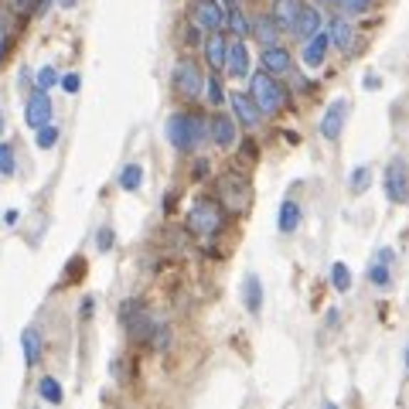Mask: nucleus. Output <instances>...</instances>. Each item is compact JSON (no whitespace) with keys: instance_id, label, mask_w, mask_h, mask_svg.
<instances>
[{"instance_id":"72a5a7b5","label":"nucleus","mask_w":409,"mask_h":409,"mask_svg":"<svg viewBox=\"0 0 409 409\" xmlns=\"http://www.w3.org/2000/svg\"><path fill=\"white\" fill-rule=\"evenodd\" d=\"M154 348L157 351H167V345H171V331H167V324H154Z\"/></svg>"},{"instance_id":"6ab92c4d","label":"nucleus","mask_w":409,"mask_h":409,"mask_svg":"<svg viewBox=\"0 0 409 409\" xmlns=\"http://www.w3.org/2000/svg\"><path fill=\"white\" fill-rule=\"evenodd\" d=\"M225 51H229V41H225V34L222 31H212L204 38V62L212 65L215 72L225 68Z\"/></svg>"},{"instance_id":"c85d7f7f","label":"nucleus","mask_w":409,"mask_h":409,"mask_svg":"<svg viewBox=\"0 0 409 409\" xmlns=\"http://www.w3.org/2000/svg\"><path fill=\"white\" fill-rule=\"evenodd\" d=\"M38 389H41V395H45L48 403H55V406H58V403H62V399H65L62 385H58L55 378H41V382H38Z\"/></svg>"},{"instance_id":"7ed1b4c3","label":"nucleus","mask_w":409,"mask_h":409,"mask_svg":"<svg viewBox=\"0 0 409 409\" xmlns=\"http://www.w3.org/2000/svg\"><path fill=\"white\" fill-rule=\"evenodd\" d=\"M222 222H225V212H222L219 202H212V198H198V202L191 204L188 212V229L195 236H215L222 229Z\"/></svg>"},{"instance_id":"b1692460","label":"nucleus","mask_w":409,"mask_h":409,"mask_svg":"<svg viewBox=\"0 0 409 409\" xmlns=\"http://www.w3.org/2000/svg\"><path fill=\"white\" fill-rule=\"evenodd\" d=\"M297 225H300V204L294 202V198H286V202L280 204V232L290 236V232H297Z\"/></svg>"},{"instance_id":"412c9836","label":"nucleus","mask_w":409,"mask_h":409,"mask_svg":"<svg viewBox=\"0 0 409 409\" xmlns=\"http://www.w3.org/2000/svg\"><path fill=\"white\" fill-rule=\"evenodd\" d=\"M242 300H246V311H249V314H259V311H263V284H259L256 273L246 276V284H242Z\"/></svg>"},{"instance_id":"a211bd4d","label":"nucleus","mask_w":409,"mask_h":409,"mask_svg":"<svg viewBox=\"0 0 409 409\" xmlns=\"http://www.w3.org/2000/svg\"><path fill=\"white\" fill-rule=\"evenodd\" d=\"M331 48V34L328 28H321V31H314L307 41H304V62L311 65V68H317V65H324V55H328Z\"/></svg>"},{"instance_id":"37998d69","label":"nucleus","mask_w":409,"mask_h":409,"mask_svg":"<svg viewBox=\"0 0 409 409\" xmlns=\"http://www.w3.org/2000/svg\"><path fill=\"white\" fill-rule=\"evenodd\" d=\"M222 4H225V7H232V4H239V0H222Z\"/></svg>"},{"instance_id":"473e14b6","label":"nucleus","mask_w":409,"mask_h":409,"mask_svg":"<svg viewBox=\"0 0 409 409\" xmlns=\"http://www.w3.org/2000/svg\"><path fill=\"white\" fill-rule=\"evenodd\" d=\"M0 174H14V147L11 143H0Z\"/></svg>"},{"instance_id":"4c0bfd02","label":"nucleus","mask_w":409,"mask_h":409,"mask_svg":"<svg viewBox=\"0 0 409 409\" xmlns=\"http://www.w3.org/2000/svg\"><path fill=\"white\" fill-rule=\"evenodd\" d=\"M58 82H62L65 93H79V76H76V72H72V76H65V79H58Z\"/></svg>"},{"instance_id":"7c9ffc66","label":"nucleus","mask_w":409,"mask_h":409,"mask_svg":"<svg viewBox=\"0 0 409 409\" xmlns=\"http://www.w3.org/2000/svg\"><path fill=\"white\" fill-rule=\"evenodd\" d=\"M204 89H208V103H212V106H222V103H225V89H222V79H219V76L204 79Z\"/></svg>"},{"instance_id":"49530a36","label":"nucleus","mask_w":409,"mask_h":409,"mask_svg":"<svg viewBox=\"0 0 409 409\" xmlns=\"http://www.w3.org/2000/svg\"><path fill=\"white\" fill-rule=\"evenodd\" d=\"M0 130H4V116H0Z\"/></svg>"},{"instance_id":"ddd939ff","label":"nucleus","mask_w":409,"mask_h":409,"mask_svg":"<svg viewBox=\"0 0 409 409\" xmlns=\"http://www.w3.org/2000/svg\"><path fill=\"white\" fill-rule=\"evenodd\" d=\"M252 68V58H249V48H246V41H232L229 45V51H225V72L232 76V79H246Z\"/></svg>"},{"instance_id":"423d86ee","label":"nucleus","mask_w":409,"mask_h":409,"mask_svg":"<svg viewBox=\"0 0 409 409\" xmlns=\"http://www.w3.org/2000/svg\"><path fill=\"white\" fill-rule=\"evenodd\" d=\"M385 195L393 204H406L409 202V167L406 160L395 157L389 167H385Z\"/></svg>"},{"instance_id":"cd10ccee","label":"nucleus","mask_w":409,"mask_h":409,"mask_svg":"<svg viewBox=\"0 0 409 409\" xmlns=\"http://www.w3.org/2000/svg\"><path fill=\"white\" fill-rule=\"evenodd\" d=\"M331 286L338 290V294H345L348 286H351V269L345 263H331Z\"/></svg>"},{"instance_id":"a19ab883","label":"nucleus","mask_w":409,"mask_h":409,"mask_svg":"<svg viewBox=\"0 0 409 409\" xmlns=\"http://www.w3.org/2000/svg\"><path fill=\"white\" fill-rule=\"evenodd\" d=\"M314 7H334V0H314Z\"/></svg>"},{"instance_id":"393cba45","label":"nucleus","mask_w":409,"mask_h":409,"mask_svg":"<svg viewBox=\"0 0 409 409\" xmlns=\"http://www.w3.org/2000/svg\"><path fill=\"white\" fill-rule=\"evenodd\" d=\"M21 345H24V358H28V365H34L38 358H41V338H38V331L28 328L24 334H21Z\"/></svg>"},{"instance_id":"c756f323","label":"nucleus","mask_w":409,"mask_h":409,"mask_svg":"<svg viewBox=\"0 0 409 409\" xmlns=\"http://www.w3.org/2000/svg\"><path fill=\"white\" fill-rule=\"evenodd\" d=\"M55 143H58V126H51V123L38 126V147H41V150H51Z\"/></svg>"},{"instance_id":"e433bc0d","label":"nucleus","mask_w":409,"mask_h":409,"mask_svg":"<svg viewBox=\"0 0 409 409\" xmlns=\"http://www.w3.org/2000/svg\"><path fill=\"white\" fill-rule=\"evenodd\" d=\"M185 41H188V45H202V28H198L195 21H191L188 31H185Z\"/></svg>"},{"instance_id":"5701e85b","label":"nucleus","mask_w":409,"mask_h":409,"mask_svg":"<svg viewBox=\"0 0 409 409\" xmlns=\"http://www.w3.org/2000/svg\"><path fill=\"white\" fill-rule=\"evenodd\" d=\"M252 34L263 41V48H266V45H276V38H280V24H276V21H273L269 14H266V17H256V21H252Z\"/></svg>"},{"instance_id":"f704fd0d","label":"nucleus","mask_w":409,"mask_h":409,"mask_svg":"<svg viewBox=\"0 0 409 409\" xmlns=\"http://www.w3.org/2000/svg\"><path fill=\"white\" fill-rule=\"evenodd\" d=\"M58 79H62V76H58V72H55V68H41V72H38V89H51V86H58Z\"/></svg>"},{"instance_id":"39448f33","label":"nucleus","mask_w":409,"mask_h":409,"mask_svg":"<svg viewBox=\"0 0 409 409\" xmlns=\"http://www.w3.org/2000/svg\"><path fill=\"white\" fill-rule=\"evenodd\" d=\"M249 181L246 177H239V174H225L219 181V204H225L229 212H246L249 208Z\"/></svg>"},{"instance_id":"f257e3e1","label":"nucleus","mask_w":409,"mask_h":409,"mask_svg":"<svg viewBox=\"0 0 409 409\" xmlns=\"http://www.w3.org/2000/svg\"><path fill=\"white\" fill-rule=\"evenodd\" d=\"M167 140L174 143V150L188 154L208 140V120L198 113H174L167 120Z\"/></svg>"},{"instance_id":"f03ea898","label":"nucleus","mask_w":409,"mask_h":409,"mask_svg":"<svg viewBox=\"0 0 409 409\" xmlns=\"http://www.w3.org/2000/svg\"><path fill=\"white\" fill-rule=\"evenodd\" d=\"M249 95L252 103H256V110L263 113V116H273V113L284 110V86L276 82V76H269V72H256L252 76V86H249Z\"/></svg>"},{"instance_id":"2eb2a0df","label":"nucleus","mask_w":409,"mask_h":409,"mask_svg":"<svg viewBox=\"0 0 409 409\" xmlns=\"http://www.w3.org/2000/svg\"><path fill=\"white\" fill-rule=\"evenodd\" d=\"M259 62H263V72L276 76V79H280V76H286V72L294 68L290 51H286V48H280V45H266V48H263V58H259Z\"/></svg>"},{"instance_id":"dca6fc26","label":"nucleus","mask_w":409,"mask_h":409,"mask_svg":"<svg viewBox=\"0 0 409 409\" xmlns=\"http://www.w3.org/2000/svg\"><path fill=\"white\" fill-rule=\"evenodd\" d=\"M229 103H232V113H236V120L246 130H252V126H259V120H263V113L256 110V103H252V95L246 93H232L229 95Z\"/></svg>"},{"instance_id":"f3484780","label":"nucleus","mask_w":409,"mask_h":409,"mask_svg":"<svg viewBox=\"0 0 409 409\" xmlns=\"http://www.w3.org/2000/svg\"><path fill=\"white\" fill-rule=\"evenodd\" d=\"M328 34H331V48H338V51H345V55L351 51V41H355V28H351V21H348V14L331 17Z\"/></svg>"},{"instance_id":"9d476101","label":"nucleus","mask_w":409,"mask_h":409,"mask_svg":"<svg viewBox=\"0 0 409 409\" xmlns=\"http://www.w3.org/2000/svg\"><path fill=\"white\" fill-rule=\"evenodd\" d=\"M345 120H348V103L345 99H334L324 110V116H321V137L324 140H338L341 130H345Z\"/></svg>"},{"instance_id":"2f4dec72","label":"nucleus","mask_w":409,"mask_h":409,"mask_svg":"<svg viewBox=\"0 0 409 409\" xmlns=\"http://www.w3.org/2000/svg\"><path fill=\"white\" fill-rule=\"evenodd\" d=\"M334 7H338L341 14H365V11L372 7V0H334Z\"/></svg>"},{"instance_id":"4468645a","label":"nucleus","mask_w":409,"mask_h":409,"mask_svg":"<svg viewBox=\"0 0 409 409\" xmlns=\"http://www.w3.org/2000/svg\"><path fill=\"white\" fill-rule=\"evenodd\" d=\"M24 120H28V126H45L51 123V99H48L45 89H34L31 95H28V110H24Z\"/></svg>"},{"instance_id":"bb28decb","label":"nucleus","mask_w":409,"mask_h":409,"mask_svg":"<svg viewBox=\"0 0 409 409\" xmlns=\"http://www.w3.org/2000/svg\"><path fill=\"white\" fill-rule=\"evenodd\" d=\"M143 185V167L140 164H126L123 174H120V188L123 191H137Z\"/></svg>"},{"instance_id":"c03bdc74","label":"nucleus","mask_w":409,"mask_h":409,"mask_svg":"<svg viewBox=\"0 0 409 409\" xmlns=\"http://www.w3.org/2000/svg\"><path fill=\"white\" fill-rule=\"evenodd\" d=\"M321 409H338V406H334V403H324V406H321Z\"/></svg>"},{"instance_id":"6e6552de","label":"nucleus","mask_w":409,"mask_h":409,"mask_svg":"<svg viewBox=\"0 0 409 409\" xmlns=\"http://www.w3.org/2000/svg\"><path fill=\"white\" fill-rule=\"evenodd\" d=\"M123 324L130 328V334H133L137 341H147V338H150V331H154L150 314L143 311V304H137V300L123 304Z\"/></svg>"},{"instance_id":"a18cd8bd","label":"nucleus","mask_w":409,"mask_h":409,"mask_svg":"<svg viewBox=\"0 0 409 409\" xmlns=\"http://www.w3.org/2000/svg\"><path fill=\"white\" fill-rule=\"evenodd\" d=\"M406 372H409V345H406Z\"/></svg>"},{"instance_id":"0eeeda50","label":"nucleus","mask_w":409,"mask_h":409,"mask_svg":"<svg viewBox=\"0 0 409 409\" xmlns=\"http://www.w3.org/2000/svg\"><path fill=\"white\" fill-rule=\"evenodd\" d=\"M191 21L202 31H222L225 28V4H219V0H195Z\"/></svg>"},{"instance_id":"aec40b11","label":"nucleus","mask_w":409,"mask_h":409,"mask_svg":"<svg viewBox=\"0 0 409 409\" xmlns=\"http://www.w3.org/2000/svg\"><path fill=\"white\" fill-rule=\"evenodd\" d=\"M225 28H229V34H232V38L246 41V38L252 34V21L246 17V11H242L239 4H232V7H225Z\"/></svg>"},{"instance_id":"ea45409f","label":"nucleus","mask_w":409,"mask_h":409,"mask_svg":"<svg viewBox=\"0 0 409 409\" xmlns=\"http://www.w3.org/2000/svg\"><path fill=\"white\" fill-rule=\"evenodd\" d=\"M93 307H95L93 297H86V304H82V317H89V314H93Z\"/></svg>"},{"instance_id":"1a4fd4ad","label":"nucleus","mask_w":409,"mask_h":409,"mask_svg":"<svg viewBox=\"0 0 409 409\" xmlns=\"http://www.w3.org/2000/svg\"><path fill=\"white\" fill-rule=\"evenodd\" d=\"M208 140L215 143V147H236L239 140V130H236V120L232 116H225V113H215L212 120H208Z\"/></svg>"},{"instance_id":"20e7f679","label":"nucleus","mask_w":409,"mask_h":409,"mask_svg":"<svg viewBox=\"0 0 409 409\" xmlns=\"http://www.w3.org/2000/svg\"><path fill=\"white\" fill-rule=\"evenodd\" d=\"M174 89L185 95V99H198L204 89V76H202V68H198V62L195 58H181V62L174 65Z\"/></svg>"},{"instance_id":"4be33fe9","label":"nucleus","mask_w":409,"mask_h":409,"mask_svg":"<svg viewBox=\"0 0 409 409\" xmlns=\"http://www.w3.org/2000/svg\"><path fill=\"white\" fill-rule=\"evenodd\" d=\"M297 7L300 0H273V21L280 24V31H290V24H294V17H297Z\"/></svg>"},{"instance_id":"58836bf2","label":"nucleus","mask_w":409,"mask_h":409,"mask_svg":"<svg viewBox=\"0 0 409 409\" xmlns=\"http://www.w3.org/2000/svg\"><path fill=\"white\" fill-rule=\"evenodd\" d=\"M378 86H382V79H378L376 72H368V76H365V89H378Z\"/></svg>"},{"instance_id":"a878e982","label":"nucleus","mask_w":409,"mask_h":409,"mask_svg":"<svg viewBox=\"0 0 409 409\" xmlns=\"http://www.w3.org/2000/svg\"><path fill=\"white\" fill-rule=\"evenodd\" d=\"M368 185H372V167H368V164L355 167V171H351V177H348V188L355 191V195H365V191H368Z\"/></svg>"},{"instance_id":"9b49d317","label":"nucleus","mask_w":409,"mask_h":409,"mask_svg":"<svg viewBox=\"0 0 409 409\" xmlns=\"http://www.w3.org/2000/svg\"><path fill=\"white\" fill-rule=\"evenodd\" d=\"M314 31H321V11H317L314 4H300L297 17H294V24H290V34H294L297 41H307Z\"/></svg>"},{"instance_id":"79ce46f5","label":"nucleus","mask_w":409,"mask_h":409,"mask_svg":"<svg viewBox=\"0 0 409 409\" xmlns=\"http://www.w3.org/2000/svg\"><path fill=\"white\" fill-rule=\"evenodd\" d=\"M58 4H62V7H76V0H58Z\"/></svg>"},{"instance_id":"c9c22d12","label":"nucleus","mask_w":409,"mask_h":409,"mask_svg":"<svg viewBox=\"0 0 409 409\" xmlns=\"http://www.w3.org/2000/svg\"><path fill=\"white\" fill-rule=\"evenodd\" d=\"M113 239H116V236H113V229H110V225H103V229H99V236H95V246L106 252V249H113Z\"/></svg>"},{"instance_id":"f8f14e48","label":"nucleus","mask_w":409,"mask_h":409,"mask_svg":"<svg viewBox=\"0 0 409 409\" xmlns=\"http://www.w3.org/2000/svg\"><path fill=\"white\" fill-rule=\"evenodd\" d=\"M393 263H395V252L389 249V246H382V249L372 256V263H368V284H376V286L393 284Z\"/></svg>"}]
</instances>
